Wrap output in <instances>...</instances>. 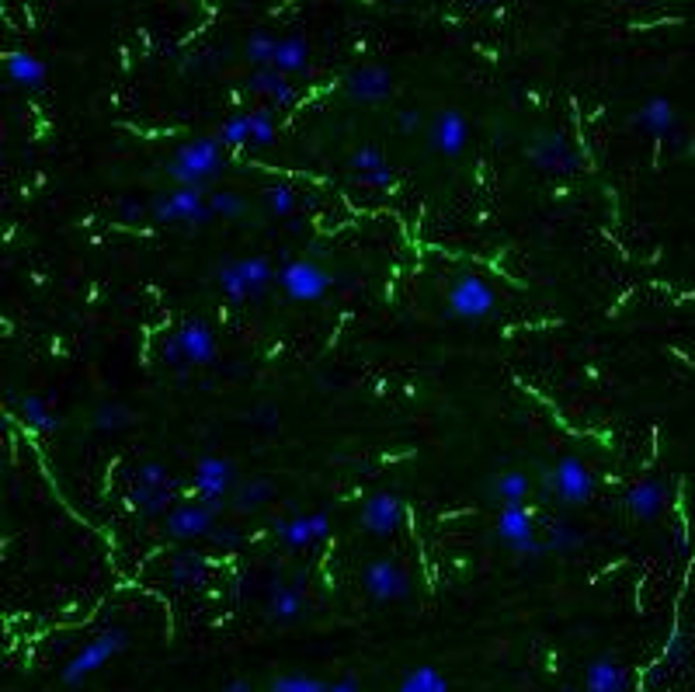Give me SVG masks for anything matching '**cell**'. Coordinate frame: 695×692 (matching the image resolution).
Masks as SVG:
<instances>
[{"label": "cell", "instance_id": "6da1fadb", "mask_svg": "<svg viewBox=\"0 0 695 692\" xmlns=\"http://www.w3.org/2000/svg\"><path fill=\"white\" fill-rule=\"evenodd\" d=\"M226 167V143L219 136H195V140L181 143L174 150L167 174H171L178 185H199L206 188V181L216 178Z\"/></svg>", "mask_w": 695, "mask_h": 692}, {"label": "cell", "instance_id": "7a4b0ae2", "mask_svg": "<svg viewBox=\"0 0 695 692\" xmlns=\"http://www.w3.org/2000/svg\"><path fill=\"white\" fill-rule=\"evenodd\" d=\"M126 647H129V633L122 630V626H112V630L98 633V637L87 640L67 665H63V672H60L63 682H67V686H80V682L91 679L94 672H101L112 658H119Z\"/></svg>", "mask_w": 695, "mask_h": 692}, {"label": "cell", "instance_id": "3957f363", "mask_svg": "<svg viewBox=\"0 0 695 692\" xmlns=\"http://www.w3.org/2000/svg\"><path fill=\"white\" fill-rule=\"evenodd\" d=\"M150 213L160 223H192V227H206V223L219 220L206 199V188L199 185H178L174 192L157 195Z\"/></svg>", "mask_w": 695, "mask_h": 692}, {"label": "cell", "instance_id": "277c9868", "mask_svg": "<svg viewBox=\"0 0 695 692\" xmlns=\"http://www.w3.org/2000/svg\"><path fill=\"white\" fill-rule=\"evenodd\" d=\"M494 529H497V536L508 543V550H515L518 557L539 560L550 553L546 543L536 539V515H532V508L525 505V501H518V505H501Z\"/></svg>", "mask_w": 695, "mask_h": 692}, {"label": "cell", "instance_id": "5b68a950", "mask_svg": "<svg viewBox=\"0 0 695 692\" xmlns=\"http://www.w3.org/2000/svg\"><path fill=\"white\" fill-rule=\"evenodd\" d=\"M546 491L553 494L560 505H588L591 498H595V477H591V470L584 466L577 456H563V460H556L550 470H546Z\"/></svg>", "mask_w": 695, "mask_h": 692}, {"label": "cell", "instance_id": "8992f818", "mask_svg": "<svg viewBox=\"0 0 695 692\" xmlns=\"http://www.w3.org/2000/svg\"><path fill=\"white\" fill-rule=\"evenodd\" d=\"M445 303H449L452 317H459V320H484V317H490V313L497 310V293H494V286H490L487 279H480V275L466 272V275H459V279L449 286V293H445Z\"/></svg>", "mask_w": 695, "mask_h": 692}, {"label": "cell", "instance_id": "52a82bcc", "mask_svg": "<svg viewBox=\"0 0 695 692\" xmlns=\"http://www.w3.org/2000/svg\"><path fill=\"white\" fill-rule=\"evenodd\" d=\"M331 286H334V279L317 265V261L296 258V261H285V265L278 268V289L296 303L324 300Z\"/></svg>", "mask_w": 695, "mask_h": 692}, {"label": "cell", "instance_id": "ba28073f", "mask_svg": "<svg viewBox=\"0 0 695 692\" xmlns=\"http://www.w3.org/2000/svg\"><path fill=\"white\" fill-rule=\"evenodd\" d=\"M362 588L376 602H400L411 595V574L390 557H376L362 567Z\"/></svg>", "mask_w": 695, "mask_h": 692}, {"label": "cell", "instance_id": "9c48e42d", "mask_svg": "<svg viewBox=\"0 0 695 692\" xmlns=\"http://www.w3.org/2000/svg\"><path fill=\"white\" fill-rule=\"evenodd\" d=\"M233 487L237 484H233L230 460H223V456H202L195 463V494H199V501H206L212 512H223Z\"/></svg>", "mask_w": 695, "mask_h": 692}, {"label": "cell", "instance_id": "30bf717a", "mask_svg": "<svg viewBox=\"0 0 695 692\" xmlns=\"http://www.w3.org/2000/svg\"><path fill=\"white\" fill-rule=\"evenodd\" d=\"M407 522V508L404 501L393 491H376L362 501V512H358V526L372 536H393L400 533Z\"/></svg>", "mask_w": 695, "mask_h": 692}, {"label": "cell", "instance_id": "8fae6325", "mask_svg": "<svg viewBox=\"0 0 695 692\" xmlns=\"http://www.w3.org/2000/svg\"><path fill=\"white\" fill-rule=\"evenodd\" d=\"M529 164H536L546 174H574L581 167V154L570 147V140L563 133L546 129V133H539L529 143Z\"/></svg>", "mask_w": 695, "mask_h": 692}, {"label": "cell", "instance_id": "7c38bea8", "mask_svg": "<svg viewBox=\"0 0 695 692\" xmlns=\"http://www.w3.org/2000/svg\"><path fill=\"white\" fill-rule=\"evenodd\" d=\"M431 150H438L442 157H459L470 143V122L459 108H442L428 126Z\"/></svg>", "mask_w": 695, "mask_h": 692}, {"label": "cell", "instance_id": "4fadbf2b", "mask_svg": "<svg viewBox=\"0 0 695 692\" xmlns=\"http://www.w3.org/2000/svg\"><path fill=\"white\" fill-rule=\"evenodd\" d=\"M345 94L358 105H383L393 94V74L379 63H365V67H355L345 77Z\"/></svg>", "mask_w": 695, "mask_h": 692}, {"label": "cell", "instance_id": "5bb4252c", "mask_svg": "<svg viewBox=\"0 0 695 692\" xmlns=\"http://www.w3.org/2000/svg\"><path fill=\"white\" fill-rule=\"evenodd\" d=\"M216 515L219 512H212L206 501H199V505H178L167 512L164 529H167V536H174V539H202V536L216 533V526H219Z\"/></svg>", "mask_w": 695, "mask_h": 692}, {"label": "cell", "instance_id": "9a60e30c", "mask_svg": "<svg viewBox=\"0 0 695 692\" xmlns=\"http://www.w3.org/2000/svg\"><path fill=\"white\" fill-rule=\"evenodd\" d=\"M331 533V519L327 512H313V515H292V519L275 522V536L282 539L289 550H306L310 543H320Z\"/></svg>", "mask_w": 695, "mask_h": 692}, {"label": "cell", "instance_id": "2e32d148", "mask_svg": "<svg viewBox=\"0 0 695 692\" xmlns=\"http://www.w3.org/2000/svg\"><path fill=\"white\" fill-rule=\"evenodd\" d=\"M633 126L654 140H678V115L668 98H650L633 112Z\"/></svg>", "mask_w": 695, "mask_h": 692}, {"label": "cell", "instance_id": "e0dca14e", "mask_svg": "<svg viewBox=\"0 0 695 692\" xmlns=\"http://www.w3.org/2000/svg\"><path fill=\"white\" fill-rule=\"evenodd\" d=\"M174 338L181 341V352H185V362L188 366H209L216 362V334L206 320L192 317L174 331Z\"/></svg>", "mask_w": 695, "mask_h": 692}, {"label": "cell", "instance_id": "ac0fdd59", "mask_svg": "<svg viewBox=\"0 0 695 692\" xmlns=\"http://www.w3.org/2000/svg\"><path fill=\"white\" fill-rule=\"evenodd\" d=\"M668 505V484L657 477H647V480H636L633 487L626 491V508L633 519L640 522H654L657 515L664 512Z\"/></svg>", "mask_w": 695, "mask_h": 692}, {"label": "cell", "instance_id": "d6986e66", "mask_svg": "<svg viewBox=\"0 0 695 692\" xmlns=\"http://www.w3.org/2000/svg\"><path fill=\"white\" fill-rule=\"evenodd\" d=\"M584 692H629V668L612 654H602L584 668Z\"/></svg>", "mask_w": 695, "mask_h": 692}, {"label": "cell", "instance_id": "ffe728a7", "mask_svg": "<svg viewBox=\"0 0 695 692\" xmlns=\"http://www.w3.org/2000/svg\"><path fill=\"white\" fill-rule=\"evenodd\" d=\"M4 74H7V80H11V84L25 87V91H39V87L46 84L49 70H46V63H42L35 53L14 49V53L4 56Z\"/></svg>", "mask_w": 695, "mask_h": 692}, {"label": "cell", "instance_id": "44dd1931", "mask_svg": "<svg viewBox=\"0 0 695 692\" xmlns=\"http://www.w3.org/2000/svg\"><path fill=\"white\" fill-rule=\"evenodd\" d=\"M247 87L254 94H261V98L275 101V105H292L296 101V87L289 84V74H282L278 67H258L247 80Z\"/></svg>", "mask_w": 695, "mask_h": 692}, {"label": "cell", "instance_id": "7402d4cb", "mask_svg": "<svg viewBox=\"0 0 695 692\" xmlns=\"http://www.w3.org/2000/svg\"><path fill=\"white\" fill-rule=\"evenodd\" d=\"M529 494L532 480L522 470H504L487 480V498L497 501V505H518V501H529Z\"/></svg>", "mask_w": 695, "mask_h": 692}, {"label": "cell", "instance_id": "603a6c76", "mask_svg": "<svg viewBox=\"0 0 695 692\" xmlns=\"http://www.w3.org/2000/svg\"><path fill=\"white\" fill-rule=\"evenodd\" d=\"M275 498V480L268 477H251V480H240L237 487H233L230 494V505L237 508V512H258V508H265L268 501Z\"/></svg>", "mask_w": 695, "mask_h": 692}, {"label": "cell", "instance_id": "cb8c5ba5", "mask_svg": "<svg viewBox=\"0 0 695 692\" xmlns=\"http://www.w3.org/2000/svg\"><path fill=\"white\" fill-rule=\"evenodd\" d=\"M306 606V595H303V585H272V592H268V616L278 619V623H292V619H299V613H303Z\"/></svg>", "mask_w": 695, "mask_h": 692}, {"label": "cell", "instance_id": "d4e9b609", "mask_svg": "<svg viewBox=\"0 0 695 692\" xmlns=\"http://www.w3.org/2000/svg\"><path fill=\"white\" fill-rule=\"evenodd\" d=\"M18 414H21V421H25V428H32V432H39V435H53V432H60V425H63L60 414L53 411V404L42 397H21Z\"/></svg>", "mask_w": 695, "mask_h": 692}, {"label": "cell", "instance_id": "484cf974", "mask_svg": "<svg viewBox=\"0 0 695 692\" xmlns=\"http://www.w3.org/2000/svg\"><path fill=\"white\" fill-rule=\"evenodd\" d=\"M206 574H209V560L202 557V553H195V550L178 553V557L171 560V567H167V578H171V585H178V588L202 585V581H206Z\"/></svg>", "mask_w": 695, "mask_h": 692}, {"label": "cell", "instance_id": "4316f807", "mask_svg": "<svg viewBox=\"0 0 695 692\" xmlns=\"http://www.w3.org/2000/svg\"><path fill=\"white\" fill-rule=\"evenodd\" d=\"M129 498H133V505L143 515H160V512H167V505H171V498H174V480H164V484L136 480Z\"/></svg>", "mask_w": 695, "mask_h": 692}, {"label": "cell", "instance_id": "83f0119b", "mask_svg": "<svg viewBox=\"0 0 695 692\" xmlns=\"http://www.w3.org/2000/svg\"><path fill=\"white\" fill-rule=\"evenodd\" d=\"M282 74H303L310 67V42L303 35H285L278 39V53H275V63Z\"/></svg>", "mask_w": 695, "mask_h": 692}, {"label": "cell", "instance_id": "f1b7e54d", "mask_svg": "<svg viewBox=\"0 0 695 692\" xmlns=\"http://www.w3.org/2000/svg\"><path fill=\"white\" fill-rule=\"evenodd\" d=\"M237 268H240V279H244L247 293H251V300L265 293L272 282H278V268L268 258H237Z\"/></svg>", "mask_w": 695, "mask_h": 692}, {"label": "cell", "instance_id": "f546056e", "mask_svg": "<svg viewBox=\"0 0 695 692\" xmlns=\"http://www.w3.org/2000/svg\"><path fill=\"white\" fill-rule=\"evenodd\" d=\"M397 692H452V689H449V679H445L435 665H417L404 675Z\"/></svg>", "mask_w": 695, "mask_h": 692}, {"label": "cell", "instance_id": "4dcf8cb0", "mask_svg": "<svg viewBox=\"0 0 695 692\" xmlns=\"http://www.w3.org/2000/svg\"><path fill=\"white\" fill-rule=\"evenodd\" d=\"M133 411H129L126 404H119V400H105V404H98V411H94V428L98 432H122V428L133 425Z\"/></svg>", "mask_w": 695, "mask_h": 692}, {"label": "cell", "instance_id": "1f68e13d", "mask_svg": "<svg viewBox=\"0 0 695 692\" xmlns=\"http://www.w3.org/2000/svg\"><path fill=\"white\" fill-rule=\"evenodd\" d=\"M275 53H278V39L272 32H251V35H247V46H244L247 63H254V67H272Z\"/></svg>", "mask_w": 695, "mask_h": 692}, {"label": "cell", "instance_id": "d6a6232c", "mask_svg": "<svg viewBox=\"0 0 695 692\" xmlns=\"http://www.w3.org/2000/svg\"><path fill=\"white\" fill-rule=\"evenodd\" d=\"M216 282H219V289H223V296H230L233 303H244V300H251V293H247V286H244V279H240V268H237V261H219L216 265Z\"/></svg>", "mask_w": 695, "mask_h": 692}, {"label": "cell", "instance_id": "836d02e7", "mask_svg": "<svg viewBox=\"0 0 695 692\" xmlns=\"http://www.w3.org/2000/svg\"><path fill=\"white\" fill-rule=\"evenodd\" d=\"M216 136L226 143V147H244V143H251V112L226 119L223 126H219Z\"/></svg>", "mask_w": 695, "mask_h": 692}, {"label": "cell", "instance_id": "e575fe53", "mask_svg": "<svg viewBox=\"0 0 695 692\" xmlns=\"http://www.w3.org/2000/svg\"><path fill=\"white\" fill-rule=\"evenodd\" d=\"M275 136H278V129H275L272 108H254L251 112V143H258V147H272Z\"/></svg>", "mask_w": 695, "mask_h": 692}, {"label": "cell", "instance_id": "d590c367", "mask_svg": "<svg viewBox=\"0 0 695 692\" xmlns=\"http://www.w3.org/2000/svg\"><path fill=\"white\" fill-rule=\"evenodd\" d=\"M685 658H689V640H685V633L682 630H675L668 637V644H664V651H661V672H675V668H682L685 665Z\"/></svg>", "mask_w": 695, "mask_h": 692}, {"label": "cell", "instance_id": "8d00e7d4", "mask_svg": "<svg viewBox=\"0 0 695 692\" xmlns=\"http://www.w3.org/2000/svg\"><path fill=\"white\" fill-rule=\"evenodd\" d=\"M209 206H212V213L223 216V220H240V216H244V199H240L237 192H230V188H219V192H212Z\"/></svg>", "mask_w": 695, "mask_h": 692}, {"label": "cell", "instance_id": "74e56055", "mask_svg": "<svg viewBox=\"0 0 695 692\" xmlns=\"http://www.w3.org/2000/svg\"><path fill=\"white\" fill-rule=\"evenodd\" d=\"M268 692H327V682L313 679V675H278Z\"/></svg>", "mask_w": 695, "mask_h": 692}, {"label": "cell", "instance_id": "f35d334b", "mask_svg": "<svg viewBox=\"0 0 695 692\" xmlns=\"http://www.w3.org/2000/svg\"><path fill=\"white\" fill-rule=\"evenodd\" d=\"M268 213L272 216H292L296 213V192L289 185H272L268 188Z\"/></svg>", "mask_w": 695, "mask_h": 692}, {"label": "cell", "instance_id": "ab89813d", "mask_svg": "<svg viewBox=\"0 0 695 692\" xmlns=\"http://www.w3.org/2000/svg\"><path fill=\"white\" fill-rule=\"evenodd\" d=\"M577 546H584V536L570 526H556L550 539H546V550L550 553H570V550H577Z\"/></svg>", "mask_w": 695, "mask_h": 692}, {"label": "cell", "instance_id": "60d3db41", "mask_svg": "<svg viewBox=\"0 0 695 692\" xmlns=\"http://www.w3.org/2000/svg\"><path fill=\"white\" fill-rule=\"evenodd\" d=\"M351 167H355L358 174H369V171H379V167H386V157L379 147H358L355 154H351L348 160Z\"/></svg>", "mask_w": 695, "mask_h": 692}, {"label": "cell", "instance_id": "b9f144b4", "mask_svg": "<svg viewBox=\"0 0 695 692\" xmlns=\"http://www.w3.org/2000/svg\"><path fill=\"white\" fill-rule=\"evenodd\" d=\"M358 181H362L365 188H376V192H386V188H393V185H397V174H393L390 167H379V171L358 174Z\"/></svg>", "mask_w": 695, "mask_h": 692}, {"label": "cell", "instance_id": "7bdbcfd3", "mask_svg": "<svg viewBox=\"0 0 695 692\" xmlns=\"http://www.w3.org/2000/svg\"><path fill=\"white\" fill-rule=\"evenodd\" d=\"M164 362L167 366H181V362H185V352H181V341L174 338H167V345H164Z\"/></svg>", "mask_w": 695, "mask_h": 692}, {"label": "cell", "instance_id": "ee69618b", "mask_svg": "<svg viewBox=\"0 0 695 692\" xmlns=\"http://www.w3.org/2000/svg\"><path fill=\"white\" fill-rule=\"evenodd\" d=\"M119 209H122V220H126V223L143 220V213H146V206H143V202H136V199H126Z\"/></svg>", "mask_w": 695, "mask_h": 692}, {"label": "cell", "instance_id": "f6af8a7d", "mask_svg": "<svg viewBox=\"0 0 695 692\" xmlns=\"http://www.w3.org/2000/svg\"><path fill=\"white\" fill-rule=\"evenodd\" d=\"M397 126L404 129V133H417V129H421V112H414V108H407V112H400Z\"/></svg>", "mask_w": 695, "mask_h": 692}, {"label": "cell", "instance_id": "bcb514c9", "mask_svg": "<svg viewBox=\"0 0 695 692\" xmlns=\"http://www.w3.org/2000/svg\"><path fill=\"white\" fill-rule=\"evenodd\" d=\"M254 421H258V425H278V407L261 404L258 411H254Z\"/></svg>", "mask_w": 695, "mask_h": 692}, {"label": "cell", "instance_id": "7dc6e473", "mask_svg": "<svg viewBox=\"0 0 695 692\" xmlns=\"http://www.w3.org/2000/svg\"><path fill=\"white\" fill-rule=\"evenodd\" d=\"M216 543H223V546H237L240 543V533L237 529H230V526H216Z\"/></svg>", "mask_w": 695, "mask_h": 692}, {"label": "cell", "instance_id": "c3c4849f", "mask_svg": "<svg viewBox=\"0 0 695 692\" xmlns=\"http://www.w3.org/2000/svg\"><path fill=\"white\" fill-rule=\"evenodd\" d=\"M327 692H362V686H358V679H341V682H334V686H327Z\"/></svg>", "mask_w": 695, "mask_h": 692}, {"label": "cell", "instance_id": "681fc988", "mask_svg": "<svg viewBox=\"0 0 695 692\" xmlns=\"http://www.w3.org/2000/svg\"><path fill=\"white\" fill-rule=\"evenodd\" d=\"M223 692H254V689H251V682L237 679V682H230V686H226Z\"/></svg>", "mask_w": 695, "mask_h": 692}, {"label": "cell", "instance_id": "f907efd6", "mask_svg": "<svg viewBox=\"0 0 695 692\" xmlns=\"http://www.w3.org/2000/svg\"><path fill=\"white\" fill-rule=\"evenodd\" d=\"M560 692H577V689H574V686H567V689H560Z\"/></svg>", "mask_w": 695, "mask_h": 692}, {"label": "cell", "instance_id": "816d5d0a", "mask_svg": "<svg viewBox=\"0 0 695 692\" xmlns=\"http://www.w3.org/2000/svg\"><path fill=\"white\" fill-rule=\"evenodd\" d=\"M480 4H494V0H480Z\"/></svg>", "mask_w": 695, "mask_h": 692}]
</instances>
